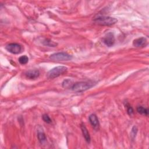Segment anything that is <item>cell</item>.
<instances>
[{
    "label": "cell",
    "instance_id": "6da1fadb",
    "mask_svg": "<svg viewBox=\"0 0 149 149\" xmlns=\"http://www.w3.org/2000/svg\"><path fill=\"white\" fill-rule=\"evenodd\" d=\"M93 86L94 83L93 81H80L73 84L70 88L74 92L80 93L90 88Z\"/></svg>",
    "mask_w": 149,
    "mask_h": 149
},
{
    "label": "cell",
    "instance_id": "7a4b0ae2",
    "mask_svg": "<svg viewBox=\"0 0 149 149\" xmlns=\"http://www.w3.org/2000/svg\"><path fill=\"white\" fill-rule=\"evenodd\" d=\"M94 22L100 26H111L115 24L117 19L110 16H98L94 19Z\"/></svg>",
    "mask_w": 149,
    "mask_h": 149
},
{
    "label": "cell",
    "instance_id": "3957f363",
    "mask_svg": "<svg viewBox=\"0 0 149 149\" xmlns=\"http://www.w3.org/2000/svg\"><path fill=\"white\" fill-rule=\"evenodd\" d=\"M68 70V68L63 66H56L51 70H50L47 73V77L49 79H53L54 78L58 77L59 76L63 74Z\"/></svg>",
    "mask_w": 149,
    "mask_h": 149
},
{
    "label": "cell",
    "instance_id": "277c9868",
    "mask_svg": "<svg viewBox=\"0 0 149 149\" xmlns=\"http://www.w3.org/2000/svg\"><path fill=\"white\" fill-rule=\"evenodd\" d=\"M49 58L52 61H66L72 59V56L66 52H57L52 54Z\"/></svg>",
    "mask_w": 149,
    "mask_h": 149
},
{
    "label": "cell",
    "instance_id": "5b68a950",
    "mask_svg": "<svg viewBox=\"0 0 149 149\" xmlns=\"http://www.w3.org/2000/svg\"><path fill=\"white\" fill-rule=\"evenodd\" d=\"M6 49L13 54H20L22 51V47L17 43H10L8 44L6 47Z\"/></svg>",
    "mask_w": 149,
    "mask_h": 149
},
{
    "label": "cell",
    "instance_id": "8992f818",
    "mask_svg": "<svg viewBox=\"0 0 149 149\" xmlns=\"http://www.w3.org/2000/svg\"><path fill=\"white\" fill-rule=\"evenodd\" d=\"M103 42L108 47H112L115 43V37L112 33H108L102 39Z\"/></svg>",
    "mask_w": 149,
    "mask_h": 149
},
{
    "label": "cell",
    "instance_id": "52a82bcc",
    "mask_svg": "<svg viewBox=\"0 0 149 149\" xmlns=\"http://www.w3.org/2000/svg\"><path fill=\"white\" fill-rule=\"evenodd\" d=\"M133 45L137 48H143L147 45V39L144 37H140L135 39L133 42Z\"/></svg>",
    "mask_w": 149,
    "mask_h": 149
},
{
    "label": "cell",
    "instance_id": "ba28073f",
    "mask_svg": "<svg viewBox=\"0 0 149 149\" xmlns=\"http://www.w3.org/2000/svg\"><path fill=\"white\" fill-rule=\"evenodd\" d=\"M88 119L90 124L93 127V128L96 130L98 129L100 126V123H99V121L97 115L95 114H91L89 116Z\"/></svg>",
    "mask_w": 149,
    "mask_h": 149
},
{
    "label": "cell",
    "instance_id": "9c48e42d",
    "mask_svg": "<svg viewBox=\"0 0 149 149\" xmlns=\"http://www.w3.org/2000/svg\"><path fill=\"white\" fill-rule=\"evenodd\" d=\"M40 75V72L38 70H30L26 72L25 76L29 79H35Z\"/></svg>",
    "mask_w": 149,
    "mask_h": 149
},
{
    "label": "cell",
    "instance_id": "30bf717a",
    "mask_svg": "<svg viewBox=\"0 0 149 149\" xmlns=\"http://www.w3.org/2000/svg\"><path fill=\"white\" fill-rule=\"evenodd\" d=\"M81 130L83 133V136L84 137V138L85 139V140L89 143L90 142V134L86 128V127L85 126V125L84 124H81Z\"/></svg>",
    "mask_w": 149,
    "mask_h": 149
},
{
    "label": "cell",
    "instance_id": "8fae6325",
    "mask_svg": "<svg viewBox=\"0 0 149 149\" xmlns=\"http://www.w3.org/2000/svg\"><path fill=\"white\" fill-rule=\"evenodd\" d=\"M37 137H38L39 141L41 144L44 143L47 140L46 136H45L44 132H43L42 129H41V127H40V129H37Z\"/></svg>",
    "mask_w": 149,
    "mask_h": 149
},
{
    "label": "cell",
    "instance_id": "7c38bea8",
    "mask_svg": "<svg viewBox=\"0 0 149 149\" xmlns=\"http://www.w3.org/2000/svg\"><path fill=\"white\" fill-rule=\"evenodd\" d=\"M42 44L48 47H55L57 45V43L54 42L53 41L49 40V39H45L42 41Z\"/></svg>",
    "mask_w": 149,
    "mask_h": 149
},
{
    "label": "cell",
    "instance_id": "4fadbf2b",
    "mask_svg": "<svg viewBox=\"0 0 149 149\" xmlns=\"http://www.w3.org/2000/svg\"><path fill=\"white\" fill-rule=\"evenodd\" d=\"M137 111L138 112V113L142 114V115H148V109L142 107V106H139L137 107Z\"/></svg>",
    "mask_w": 149,
    "mask_h": 149
},
{
    "label": "cell",
    "instance_id": "5bb4252c",
    "mask_svg": "<svg viewBox=\"0 0 149 149\" xmlns=\"http://www.w3.org/2000/svg\"><path fill=\"white\" fill-rule=\"evenodd\" d=\"M72 85V81L70 79H66L62 82V86L64 88H71Z\"/></svg>",
    "mask_w": 149,
    "mask_h": 149
},
{
    "label": "cell",
    "instance_id": "9a60e30c",
    "mask_svg": "<svg viewBox=\"0 0 149 149\" xmlns=\"http://www.w3.org/2000/svg\"><path fill=\"white\" fill-rule=\"evenodd\" d=\"M18 60H19V62L20 64L24 65V64H26L28 62L29 58L26 55H23V56H21L19 58Z\"/></svg>",
    "mask_w": 149,
    "mask_h": 149
},
{
    "label": "cell",
    "instance_id": "2e32d148",
    "mask_svg": "<svg viewBox=\"0 0 149 149\" xmlns=\"http://www.w3.org/2000/svg\"><path fill=\"white\" fill-rule=\"evenodd\" d=\"M42 118L43 120H44L45 122L47 123H51V122H52L51 118H49V116L47 114H44V115H42Z\"/></svg>",
    "mask_w": 149,
    "mask_h": 149
},
{
    "label": "cell",
    "instance_id": "e0dca14e",
    "mask_svg": "<svg viewBox=\"0 0 149 149\" xmlns=\"http://www.w3.org/2000/svg\"><path fill=\"white\" fill-rule=\"evenodd\" d=\"M126 107H127V112L128 115L131 116L134 113V111H133V108L131 106H130L129 105H127Z\"/></svg>",
    "mask_w": 149,
    "mask_h": 149
},
{
    "label": "cell",
    "instance_id": "ac0fdd59",
    "mask_svg": "<svg viewBox=\"0 0 149 149\" xmlns=\"http://www.w3.org/2000/svg\"><path fill=\"white\" fill-rule=\"evenodd\" d=\"M137 132V128L136 126H134L132 129V132H131V136H132L133 138H134Z\"/></svg>",
    "mask_w": 149,
    "mask_h": 149
}]
</instances>
